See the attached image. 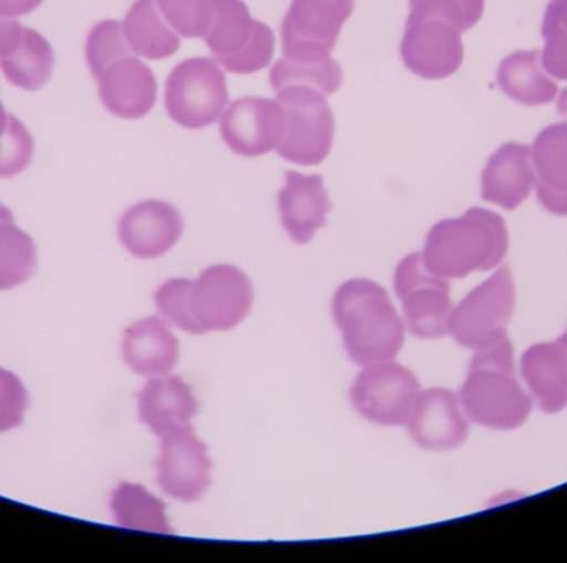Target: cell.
I'll list each match as a JSON object with an SVG mask.
<instances>
[{
  "instance_id": "e0dca14e",
  "label": "cell",
  "mask_w": 567,
  "mask_h": 563,
  "mask_svg": "<svg viewBox=\"0 0 567 563\" xmlns=\"http://www.w3.org/2000/svg\"><path fill=\"white\" fill-rule=\"evenodd\" d=\"M96 82L100 102L120 119H142L155 106L158 95L155 73L136 53L110 63Z\"/></svg>"
},
{
  "instance_id": "f546056e",
  "label": "cell",
  "mask_w": 567,
  "mask_h": 563,
  "mask_svg": "<svg viewBox=\"0 0 567 563\" xmlns=\"http://www.w3.org/2000/svg\"><path fill=\"white\" fill-rule=\"evenodd\" d=\"M133 52L126 42L125 33H123L122 23L116 20H102L95 23L86 37L85 59L89 63L90 72L93 79H99L103 70Z\"/></svg>"
},
{
  "instance_id": "9a60e30c",
  "label": "cell",
  "mask_w": 567,
  "mask_h": 563,
  "mask_svg": "<svg viewBox=\"0 0 567 563\" xmlns=\"http://www.w3.org/2000/svg\"><path fill=\"white\" fill-rule=\"evenodd\" d=\"M406 426L413 441L426 451H453L470 434L468 418L458 395L443 388L420 391Z\"/></svg>"
},
{
  "instance_id": "ab89813d",
  "label": "cell",
  "mask_w": 567,
  "mask_h": 563,
  "mask_svg": "<svg viewBox=\"0 0 567 563\" xmlns=\"http://www.w3.org/2000/svg\"><path fill=\"white\" fill-rule=\"evenodd\" d=\"M558 113L567 122V89L563 90L558 99Z\"/></svg>"
},
{
  "instance_id": "d4e9b609",
  "label": "cell",
  "mask_w": 567,
  "mask_h": 563,
  "mask_svg": "<svg viewBox=\"0 0 567 563\" xmlns=\"http://www.w3.org/2000/svg\"><path fill=\"white\" fill-rule=\"evenodd\" d=\"M498 83L509 99L523 105H546L558 93V83L543 66L539 50L516 52L506 57L499 63Z\"/></svg>"
},
{
  "instance_id": "7402d4cb",
  "label": "cell",
  "mask_w": 567,
  "mask_h": 563,
  "mask_svg": "<svg viewBox=\"0 0 567 563\" xmlns=\"http://www.w3.org/2000/svg\"><path fill=\"white\" fill-rule=\"evenodd\" d=\"M522 372L543 411H563L567 406V331L556 341L526 349Z\"/></svg>"
},
{
  "instance_id": "836d02e7",
  "label": "cell",
  "mask_w": 567,
  "mask_h": 563,
  "mask_svg": "<svg viewBox=\"0 0 567 563\" xmlns=\"http://www.w3.org/2000/svg\"><path fill=\"white\" fill-rule=\"evenodd\" d=\"M33 150L35 143L27 126L10 115L6 133L0 136V178L20 175L32 162Z\"/></svg>"
},
{
  "instance_id": "ba28073f",
  "label": "cell",
  "mask_w": 567,
  "mask_h": 563,
  "mask_svg": "<svg viewBox=\"0 0 567 563\" xmlns=\"http://www.w3.org/2000/svg\"><path fill=\"white\" fill-rule=\"evenodd\" d=\"M393 288L402 301L405 328L413 336L439 339L449 335L453 311L450 282L426 268L422 253H412L400 262Z\"/></svg>"
},
{
  "instance_id": "d6a6232c",
  "label": "cell",
  "mask_w": 567,
  "mask_h": 563,
  "mask_svg": "<svg viewBox=\"0 0 567 563\" xmlns=\"http://www.w3.org/2000/svg\"><path fill=\"white\" fill-rule=\"evenodd\" d=\"M485 12V0H410V17H432L453 23L460 32L473 29Z\"/></svg>"
},
{
  "instance_id": "603a6c76",
  "label": "cell",
  "mask_w": 567,
  "mask_h": 563,
  "mask_svg": "<svg viewBox=\"0 0 567 563\" xmlns=\"http://www.w3.org/2000/svg\"><path fill=\"white\" fill-rule=\"evenodd\" d=\"M532 158L539 203L553 215L567 216V122L536 136Z\"/></svg>"
},
{
  "instance_id": "f35d334b",
  "label": "cell",
  "mask_w": 567,
  "mask_h": 563,
  "mask_svg": "<svg viewBox=\"0 0 567 563\" xmlns=\"http://www.w3.org/2000/svg\"><path fill=\"white\" fill-rule=\"evenodd\" d=\"M43 0H0V17L17 19L42 6Z\"/></svg>"
},
{
  "instance_id": "8992f818",
  "label": "cell",
  "mask_w": 567,
  "mask_h": 563,
  "mask_svg": "<svg viewBox=\"0 0 567 563\" xmlns=\"http://www.w3.org/2000/svg\"><path fill=\"white\" fill-rule=\"evenodd\" d=\"M226 75L216 60L193 57L178 63L166 79L165 109L169 119L189 130L215 125L228 106Z\"/></svg>"
},
{
  "instance_id": "8d00e7d4",
  "label": "cell",
  "mask_w": 567,
  "mask_h": 563,
  "mask_svg": "<svg viewBox=\"0 0 567 563\" xmlns=\"http://www.w3.org/2000/svg\"><path fill=\"white\" fill-rule=\"evenodd\" d=\"M23 29L25 27L19 20L0 17V59L9 55L19 45Z\"/></svg>"
},
{
  "instance_id": "cb8c5ba5",
  "label": "cell",
  "mask_w": 567,
  "mask_h": 563,
  "mask_svg": "<svg viewBox=\"0 0 567 563\" xmlns=\"http://www.w3.org/2000/svg\"><path fill=\"white\" fill-rule=\"evenodd\" d=\"M122 27L130 49L145 59H166L182 47L178 33L166 22L156 0H135Z\"/></svg>"
},
{
  "instance_id": "e575fe53",
  "label": "cell",
  "mask_w": 567,
  "mask_h": 563,
  "mask_svg": "<svg viewBox=\"0 0 567 563\" xmlns=\"http://www.w3.org/2000/svg\"><path fill=\"white\" fill-rule=\"evenodd\" d=\"M29 408V392L13 372L0 368V432L19 428Z\"/></svg>"
},
{
  "instance_id": "ffe728a7",
  "label": "cell",
  "mask_w": 567,
  "mask_h": 563,
  "mask_svg": "<svg viewBox=\"0 0 567 563\" xmlns=\"http://www.w3.org/2000/svg\"><path fill=\"white\" fill-rule=\"evenodd\" d=\"M533 188L535 168L532 146L506 143L489 156L482 175V196L485 202L512 212L529 198Z\"/></svg>"
},
{
  "instance_id": "4fadbf2b",
  "label": "cell",
  "mask_w": 567,
  "mask_h": 563,
  "mask_svg": "<svg viewBox=\"0 0 567 563\" xmlns=\"http://www.w3.org/2000/svg\"><path fill=\"white\" fill-rule=\"evenodd\" d=\"M400 55L410 72L440 80L458 72L463 63L462 32L453 23L432 17H410L400 43Z\"/></svg>"
},
{
  "instance_id": "d590c367",
  "label": "cell",
  "mask_w": 567,
  "mask_h": 563,
  "mask_svg": "<svg viewBox=\"0 0 567 563\" xmlns=\"http://www.w3.org/2000/svg\"><path fill=\"white\" fill-rule=\"evenodd\" d=\"M543 37L546 40L542 52L543 66L553 79L567 80V32L556 29Z\"/></svg>"
},
{
  "instance_id": "f1b7e54d",
  "label": "cell",
  "mask_w": 567,
  "mask_h": 563,
  "mask_svg": "<svg viewBox=\"0 0 567 563\" xmlns=\"http://www.w3.org/2000/svg\"><path fill=\"white\" fill-rule=\"evenodd\" d=\"M37 269V246L13 222L0 223V291L17 288Z\"/></svg>"
},
{
  "instance_id": "d6986e66",
  "label": "cell",
  "mask_w": 567,
  "mask_h": 563,
  "mask_svg": "<svg viewBox=\"0 0 567 563\" xmlns=\"http://www.w3.org/2000/svg\"><path fill=\"white\" fill-rule=\"evenodd\" d=\"M198 412L192 386L179 376H153L138 392L140 421L158 438L192 424Z\"/></svg>"
},
{
  "instance_id": "8fae6325",
  "label": "cell",
  "mask_w": 567,
  "mask_h": 563,
  "mask_svg": "<svg viewBox=\"0 0 567 563\" xmlns=\"http://www.w3.org/2000/svg\"><path fill=\"white\" fill-rule=\"evenodd\" d=\"M212 469L208 446L198 438L192 424L159 438L156 481L173 499L198 501L212 485Z\"/></svg>"
},
{
  "instance_id": "83f0119b",
  "label": "cell",
  "mask_w": 567,
  "mask_h": 563,
  "mask_svg": "<svg viewBox=\"0 0 567 563\" xmlns=\"http://www.w3.org/2000/svg\"><path fill=\"white\" fill-rule=\"evenodd\" d=\"M342 66L332 57H286L272 65L269 82L276 92L284 86L302 85L329 96L342 85Z\"/></svg>"
},
{
  "instance_id": "2e32d148",
  "label": "cell",
  "mask_w": 567,
  "mask_h": 563,
  "mask_svg": "<svg viewBox=\"0 0 567 563\" xmlns=\"http://www.w3.org/2000/svg\"><path fill=\"white\" fill-rule=\"evenodd\" d=\"M185 219L172 203L145 199L130 206L118 222V239L136 258L152 259L168 253L182 238Z\"/></svg>"
},
{
  "instance_id": "4dcf8cb0",
  "label": "cell",
  "mask_w": 567,
  "mask_h": 563,
  "mask_svg": "<svg viewBox=\"0 0 567 563\" xmlns=\"http://www.w3.org/2000/svg\"><path fill=\"white\" fill-rule=\"evenodd\" d=\"M192 279L173 278L163 283L155 293L156 308L169 325L189 335H203L192 308Z\"/></svg>"
},
{
  "instance_id": "52a82bcc",
  "label": "cell",
  "mask_w": 567,
  "mask_h": 563,
  "mask_svg": "<svg viewBox=\"0 0 567 563\" xmlns=\"http://www.w3.org/2000/svg\"><path fill=\"white\" fill-rule=\"evenodd\" d=\"M276 93L286 113V132L278 155L297 165H319L329 156L336 132L326 95L302 85L284 86Z\"/></svg>"
},
{
  "instance_id": "60d3db41",
  "label": "cell",
  "mask_w": 567,
  "mask_h": 563,
  "mask_svg": "<svg viewBox=\"0 0 567 563\" xmlns=\"http://www.w3.org/2000/svg\"><path fill=\"white\" fill-rule=\"evenodd\" d=\"M9 116L10 113L6 112V109H3L2 102H0V136L6 133L7 125H9Z\"/></svg>"
},
{
  "instance_id": "5b68a950",
  "label": "cell",
  "mask_w": 567,
  "mask_h": 563,
  "mask_svg": "<svg viewBox=\"0 0 567 563\" xmlns=\"http://www.w3.org/2000/svg\"><path fill=\"white\" fill-rule=\"evenodd\" d=\"M515 306V282L512 269L505 265L453 306L449 335L473 351L489 348L506 338Z\"/></svg>"
},
{
  "instance_id": "b9f144b4",
  "label": "cell",
  "mask_w": 567,
  "mask_h": 563,
  "mask_svg": "<svg viewBox=\"0 0 567 563\" xmlns=\"http://www.w3.org/2000/svg\"><path fill=\"white\" fill-rule=\"evenodd\" d=\"M2 222H13V215L7 206H3L2 203H0V223Z\"/></svg>"
},
{
  "instance_id": "30bf717a",
  "label": "cell",
  "mask_w": 567,
  "mask_h": 563,
  "mask_svg": "<svg viewBox=\"0 0 567 563\" xmlns=\"http://www.w3.org/2000/svg\"><path fill=\"white\" fill-rule=\"evenodd\" d=\"M255 303V286L243 269L213 265L192 283V308L203 331H229L245 321Z\"/></svg>"
},
{
  "instance_id": "1f68e13d",
  "label": "cell",
  "mask_w": 567,
  "mask_h": 563,
  "mask_svg": "<svg viewBox=\"0 0 567 563\" xmlns=\"http://www.w3.org/2000/svg\"><path fill=\"white\" fill-rule=\"evenodd\" d=\"M159 12L176 33L186 39H202L212 25V0H156Z\"/></svg>"
},
{
  "instance_id": "ac0fdd59",
  "label": "cell",
  "mask_w": 567,
  "mask_h": 563,
  "mask_svg": "<svg viewBox=\"0 0 567 563\" xmlns=\"http://www.w3.org/2000/svg\"><path fill=\"white\" fill-rule=\"evenodd\" d=\"M282 228L297 245H306L327 225L332 202L320 175L287 172L278 196Z\"/></svg>"
},
{
  "instance_id": "484cf974",
  "label": "cell",
  "mask_w": 567,
  "mask_h": 563,
  "mask_svg": "<svg viewBox=\"0 0 567 563\" xmlns=\"http://www.w3.org/2000/svg\"><path fill=\"white\" fill-rule=\"evenodd\" d=\"M55 55L49 40L25 27L19 45L0 59V70L12 85L35 92L52 79Z\"/></svg>"
},
{
  "instance_id": "277c9868",
  "label": "cell",
  "mask_w": 567,
  "mask_h": 563,
  "mask_svg": "<svg viewBox=\"0 0 567 563\" xmlns=\"http://www.w3.org/2000/svg\"><path fill=\"white\" fill-rule=\"evenodd\" d=\"M213 20L203 37L213 59L231 73H256L275 55L271 27L252 19L243 0H212Z\"/></svg>"
},
{
  "instance_id": "6da1fadb",
  "label": "cell",
  "mask_w": 567,
  "mask_h": 563,
  "mask_svg": "<svg viewBox=\"0 0 567 563\" xmlns=\"http://www.w3.org/2000/svg\"><path fill=\"white\" fill-rule=\"evenodd\" d=\"M332 316L347 355L360 368L390 361L402 351L405 323L379 283L367 278L343 283L333 295Z\"/></svg>"
},
{
  "instance_id": "9c48e42d",
  "label": "cell",
  "mask_w": 567,
  "mask_h": 563,
  "mask_svg": "<svg viewBox=\"0 0 567 563\" xmlns=\"http://www.w3.org/2000/svg\"><path fill=\"white\" fill-rule=\"evenodd\" d=\"M420 391L416 376L390 359L362 366L350 388V401L367 421L396 428L409 422Z\"/></svg>"
},
{
  "instance_id": "44dd1931",
  "label": "cell",
  "mask_w": 567,
  "mask_h": 563,
  "mask_svg": "<svg viewBox=\"0 0 567 563\" xmlns=\"http://www.w3.org/2000/svg\"><path fill=\"white\" fill-rule=\"evenodd\" d=\"M123 361L136 375H169L178 365L179 341L169 323L158 316L138 319L126 328L122 342Z\"/></svg>"
},
{
  "instance_id": "4316f807",
  "label": "cell",
  "mask_w": 567,
  "mask_h": 563,
  "mask_svg": "<svg viewBox=\"0 0 567 563\" xmlns=\"http://www.w3.org/2000/svg\"><path fill=\"white\" fill-rule=\"evenodd\" d=\"M110 508L120 528L155 532V534H173L165 504L150 494L143 485L122 482L113 491Z\"/></svg>"
},
{
  "instance_id": "7c38bea8",
  "label": "cell",
  "mask_w": 567,
  "mask_h": 563,
  "mask_svg": "<svg viewBox=\"0 0 567 563\" xmlns=\"http://www.w3.org/2000/svg\"><path fill=\"white\" fill-rule=\"evenodd\" d=\"M353 7L355 0H292L281 25L284 55H330Z\"/></svg>"
},
{
  "instance_id": "7a4b0ae2",
  "label": "cell",
  "mask_w": 567,
  "mask_h": 563,
  "mask_svg": "<svg viewBox=\"0 0 567 563\" xmlns=\"http://www.w3.org/2000/svg\"><path fill=\"white\" fill-rule=\"evenodd\" d=\"M509 236L505 219L485 208L443 219L430 229L422 256L426 268L443 279L488 272L505 259Z\"/></svg>"
},
{
  "instance_id": "3957f363",
  "label": "cell",
  "mask_w": 567,
  "mask_h": 563,
  "mask_svg": "<svg viewBox=\"0 0 567 563\" xmlns=\"http://www.w3.org/2000/svg\"><path fill=\"white\" fill-rule=\"evenodd\" d=\"M466 418L485 428L512 431L532 414L533 398L516 378L515 355L508 336L476 351L458 395Z\"/></svg>"
},
{
  "instance_id": "74e56055",
  "label": "cell",
  "mask_w": 567,
  "mask_h": 563,
  "mask_svg": "<svg viewBox=\"0 0 567 563\" xmlns=\"http://www.w3.org/2000/svg\"><path fill=\"white\" fill-rule=\"evenodd\" d=\"M556 29L567 32V0H551L546 9L542 33L545 35Z\"/></svg>"
},
{
  "instance_id": "5bb4252c",
  "label": "cell",
  "mask_w": 567,
  "mask_h": 563,
  "mask_svg": "<svg viewBox=\"0 0 567 563\" xmlns=\"http://www.w3.org/2000/svg\"><path fill=\"white\" fill-rule=\"evenodd\" d=\"M219 130L231 152L252 158L281 145L286 113L278 100L248 96L236 100L223 113Z\"/></svg>"
}]
</instances>
